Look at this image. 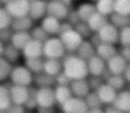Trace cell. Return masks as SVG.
<instances>
[{"label":"cell","mask_w":130,"mask_h":113,"mask_svg":"<svg viewBox=\"0 0 130 113\" xmlns=\"http://www.w3.org/2000/svg\"><path fill=\"white\" fill-rule=\"evenodd\" d=\"M43 72L50 76H57L62 72V59H54V58H46L44 59V69Z\"/></svg>","instance_id":"obj_18"},{"label":"cell","mask_w":130,"mask_h":113,"mask_svg":"<svg viewBox=\"0 0 130 113\" xmlns=\"http://www.w3.org/2000/svg\"><path fill=\"white\" fill-rule=\"evenodd\" d=\"M95 54H97L98 57H101L105 61H109L112 57H115L118 53L115 44H108V43H101V44H98L97 47H95Z\"/></svg>","instance_id":"obj_19"},{"label":"cell","mask_w":130,"mask_h":113,"mask_svg":"<svg viewBox=\"0 0 130 113\" xmlns=\"http://www.w3.org/2000/svg\"><path fill=\"white\" fill-rule=\"evenodd\" d=\"M95 33L98 35V37L101 39L103 43H108V44H116V43H119L120 29L111 22H108L107 25H104L103 28L100 30H97Z\"/></svg>","instance_id":"obj_6"},{"label":"cell","mask_w":130,"mask_h":113,"mask_svg":"<svg viewBox=\"0 0 130 113\" xmlns=\"http://www.w3.org/2000/svg\"><path fill=\"white\" fill-rule=\"evenodd\" d=\"M62 72L71 80L87 79L89 75H90L87 61H85L76 54H67L62 58Z\"/></svg>","instance_id":"obj_1"},{"label":"cell","mask_w":130,"mask_h":113,"mask_svg":"<svg viewBox=\"0 0 130 113\" xmlns=\"http://www.w3.org/2000/svg\"><path fill=\"white\" fill-rule=\"evenodd\" d=\"M115 13L130 15V0H115Z\"/></svg>","instance_id":"obj_37"},{"label":"cell","mask_w":130,"mask_h":113,"mask_svg":"<svg viewBox=\"0 0 130 113\" xmlns=\"http://www.w3.org/2000/svg\"><path fill=\"white\" fill-rule=\"evenodd\" d=\"M86 22L89 24V26H90V29L93 32H97V30H100L104 25H107V24L109 22V18H108L107 15H103L101 13L95 11Z\"/></svg>","instance_id":"obj_21"},{"label":"cell","mask_w":130,"mask_h":113,"mask_svg":"<svg viewBox=\"0 0 130 113\" xmlns=\"http://www.w3.org/2000/svg\"><path fill=\"white\" fill-rule=\"evenodd\" d=\"M87 113H105V110L101 109V106H100V108H90L87 110Z\"/></svg>","instance_id":"obj_49"},{"label":"cell","mask_w":130,"mask_h":113,"mask_svg":"<svg viewBox=\"0 0 130 113\" xmlns=\"http://www.w3.org/2000/svg\"><path fill=\"white\" fill-rule=\"evenodd\" d=\"M85 99H86V102H87L89 108H100V106L103 105V102L100 101L95 91H90V93L85 97Z\"/></svg>","instance_id":"obj_39"},{"label":"cell","mask_w":130,"mask_h":113,"mask_svg":"<svg viewBox=\"0 0 130 113\" xmlns=\"http://www.w3.org/2000/svg\"><path fill=\"white\" fill-rule=\"evenodd\" d=\"M32 28H33V19L29 15L21 18H14V22L11 25V29L14 32H30Z\"/></svg>","instance_id":"obj_20"},{"label":"cell","mask_w":130,"mask_h":113,"mask_svg":"<svg viewBox=\"0 0 130 113\" xmlns=\"http://www.w3.org/2000/svg\"><path fill=\"white\" fill-rule=\"evenodd\" d=\"M30 35H32V39H36V40H40L43 43L50 37V35H48L42 26H35V28H32L30 29Z\"/></svg>","instance_id":"obj_38"},{"label":"cell","mask_w":130,"mask_h":113,"mask_svg":"<svg viewBox=\"0 0 130 113\" xmlns=\"http://www.w3.org/2000/svg\"><path fill=\"white\" fill-rule=\"evenodd\" d=\"M13 71H14L13 62H10L4 57H2V59H0V80L6 81L7 79H10Z\"/></svg>","instance_id":"obj_32"},{"label":"cell","mask_w":130,"mask_h":113,"mask_svg":"<svg viewBox=\"0 0 130 113\" xmlns=\"http://www.w3.org/2000/svg\"><path fill=\"white\" fill-rule=\"evenodd\" d=\"M127 113H130V112H127Z\"/></svg>","instance_id":"obj_56"},{"label":"cell","mask_w":130,"mask_h":113,"mask_svg":"<svg viewBox=\"0 0 130 113\" xmlns=\"http://www.w3.org/2000/svg\"><path fill=\"white\" fill-rule=\"evenodd\" d=\"M25 108L28 110H33V109L39 108V105H38V88L29 87V98H28L26 103H25Z\"/></svg>","instance_id":"obj_36"},{"label":"cell","mask_w":130,"mask_h":113,"mask_svg":"<svg viewBox=\"0 0 130 113\" xmlns=\"http://www.w3.org/2000/svg\"><path fill=\"white\" fill-rule=\"evenodd\" d=\"M109 22L118 26L119 29L125 28V26H130V15H122V14L113 13L112 15H109Z\"/></svg>","instance_id":"obj_34"},{"label":"cell","mask_w":130,"mask_h":113,"mask_svg":"<svg viewBox=\"0 0 130 113\" xmlns=\"http://www.w3.org/2000/svg\"><path fill=\"white\" fill-rule=\"evenodd\" d=\"M47 6H48V2H46V0H35V2H32L30 3V8H29V17L33 21H42L47 15Z\"/></svg>","instance_id":"obj_15"},{"label":"cell","mask_w":130,"mask_h":113,"mask_svg":"<svg viewBox=\"0 0 130 113\" xmlns=\"http://www.w3.org/2000/svg\"><path fill=\"white\" fill-rule=\"evenodd\" d=\"M14 35V30L11 28L8 29H2V32H0V39H2L3 43H10L11 41V37H13Z\"/></svg>","instance_id":"obj_44"},{"label":"cell","mask_w":130,"mask_h":113,"mask_svg":"<svg viewBox=\"0 0 130 113\" xmlns=\"http://www.w3.org/2000/svg\"><path fill=\"white\" fill-rule=\"evenodd\" d=\"M127 65H129V62L120 53L116 54L115 57H112L109 61H107V69L112 75H125Z\"/></svg>","instance_id":"obj_11"},{"label":"cell","mask_w":130,"mask_h":113,"mask_svg":"<svg viewBox=\"0 0 130 113\" xmlns=\"http://www.w3.org/2000/svg\"><path fill=\"white\" fill-rule=\"evenodd\" d=\"M55 99L60 106H62L68 99H71L73 97V93L71 90V85H55Z\"/></svg>","instance_id":"obj_24"},{"label":"cell","mask_w":130,"mask_h":113,"mask_svg":"<svg viewBox=\"0 0 130 113\" xmlns=\"http://www.w3.org/2000/svg\"><path fill=\"white\" fill-rule=\"evenodd\" d=\"M126 77V80H127V83H130V62H129V65H127V68H126V71H125V75H123Z\"/></svg>","instance_id":"obj_50"},{"label":"cell","mask_w":130,"mask_h":113,"mask_svg":"<svg viewBox=\"0 0 130 113\" xmlns=\"http://www.w3.org/2000/svg\"><path fill=\"white\" fill-rule=\"evenodd\" d=\"M7 11L13 15L14 18H21L29 15L30 2L29 0H11L8 4L4 6Z\"/></svg>","instance_id":"obj_8"},{"label":"cell","mask_w":130,"mask_h":113,"mask_svg":"<svg viewBox=\"0 0 130 113\" xmlns=\"http://www.w3.org/2000/svg\"><path fill=\"white\" fill-rule=\"evenodd\" d=\"M75 29L82 35L83 39H87L93 35V30L90 29V26H89V24L86 22V21H80L78 25H75Z\"/></svg>","instance_id":"obj_40"},{"label":"cell","mask_w":130,"mask_h":113,"mask_svg":"<svg viewBox=\"0 0 130 113\" xmlns=\"http://www.w3.org/2000/svg\"><path fill=\"white\" fill-rule=\"evenodd\" d=\"M103 83H105V81L103 80V77H100V76H90V79H89V84H90V87H91V91H95Z\"/></svg>","instance_id":"obj_43"},{"label":"cell","mask_w":130,"mask_h":113,"mask_svg":"<svg viewBox=\"0 0 130 113\" xmlns=\"http://www.w3.org/2000/svg\"><path fill=\"white\" fill-rule=\"evenodd\" d=\"M33 83L38 85V87H53V85L57 84L55 83L54 76H50V75H47V73H44V72L35 75V80H33Z\"/></svg>","instance_id":"obj_29"},{"label":"cell","mask_w":130,"mask_h":113,"mask_svg":"<svg viewBox=\"0 0 130 113\" xmlns=\"http://www.w3.org/2000/svg\"><path fill=\"white\" fill-rule=\"evenodd\" d=\"M35 80L33 73L26 68L25 65H20V66H14V71L10 76V81L13 84H20V85H26L30 87Z\"/></svg>","instance_id":"obj_5"},{"label":"cell","mask_w":130,"mask_h":113,"mask_svg":"<svg viewBox=\"0 0 130 113\" xmlns=\"http://www.w3.org/2000/svg\"><path fill=\"white\" fill-rule=\"evenodd\" d=\"M76 11H78L80 19H82V21H87L89 18H90L91 15L97 11V8H95V4H93V3H82V4L76 8Z\"/></svg>","instance_id":"obj_31"},{"label":"cell","mask_w":130,"mask_h":113,"mask_svg":"<svg viewBox=\"0 0 130 113\" xmlns=\"http://www.w3.org/2000/svg\"><path fill=\"white\" fill-rule=\"evenodd\" d=\"M40 22H42L40 26H42L50 36H60L61 22H62L61 19H58V18H55V17H51V15H46Z\"/></svg>","instance_id":"obj_14"},{"label":"cell","mask_w":130,"mask_h":113,"mask_svg":"<svg viewBox=\"0 0 130 113\" xmlns=\"http://www.w3.org/2000/svg\"><path fill=\"white\" fill-rule=\"evenodd\" d=\"M25 66L33 75H38V73H42L43 69H44V59H43V57L42 58H28V59H25Z\"/></svg>","instance_id":"obj_30"},{"label":"cell","mask_w":130,"mask_h":113,"mask_svg":"<svg viewBox=\"0 0 130 113\" xmlns=\"http://www.w3.org/2000/svg\"><path fill=\"white\" fill-rule=\"evenodd\" d=\"M29 2H30V3H32V2H35V0H29Z\"/></svg>","instance_id":"obj_55"},{"label":"cell","mask_w":130,"mask_h":113,"mask_svg":"<svg viewBox=\"0 0 130 113\" xmlns=\"http://www.w3.org/2000/svg\"><path fill=\"white\" fill-rule=\"evenodd\" d=\"M119 43L122 47H130V26H125L120 29Z\"/></svg>","instance_id":"obj_41"},{"label":"cell","mask_w":130,"mask_h":113,"mask_svg":"<svg viewBox=\"0 0 130 113\" xmlns=\"http://www.w3.org/2000/svg\"><path fill=\"white\" fill-rule=\"evenodd\" d=\"M43 50H44V43L36 40V39H32L22 50V55L25 59H28V58H42L44 57Z\"/></svg>","instance_id":"obj_12"},{"label":"cell","mask_w":130,"mask_h":113,"mask_svg":"<svg viewBox=\"0 0 130 113\" xmlns=\"http://www.w3.org/2000/svg\"><path fill=\"white\" fill-rule=\"evenodd\" d=\"M0 2H2V4H3V6H6V4H8V3L11 2V0H0Z\"/></svg>","instance_id":"obj_52"},{"label":"cell","mask_w":130,"mask_h":113,"mask_svg":"<svg viewBox=\"0 0 130 113\" xmlns=\"http://www.w3.org/2000/svg\"><path fill=\"white\" fill-rule=\"evenodd\" d=\"M39 113H51L50 110H44V112H39Z\"/></svg>","instance_id":"obj_53"},{"label":"cell","mask_w":130,"mask_h":113,"mask_svg":"<svg viewBox=\"0 0 130 113\" xmlns=\"http://www.w3.org/2000/svg\"><path fill=\"white\" fill-rule=\"evenodd\" d=\"M25 109H26L25 105H15V103H13L6 110V113H25Z\"/></svg>","instance_id":"obj_46"},{"label":"cell","mask_w":130,"mask_h":113,"mask_svg":"<svg viewBox=\"0 0 130 113\" xmlns=\"http://www.w3.org/2000/svg\"><path fill=\"white\" fill-rule=\"evenodd\" d=\"M10 93L11 99L15 105H25L28 98H29V87L20 84H10Z\"/></svg>","instance_id":"obj_10"},{"label":"cell","mask_w":130,"mask_h":113,"mask_svg":"<svg viewBox=\"0 0 130 113\" xmlns=\"http://www.w3.org/2000/svg\"><path fill=\"white\" fill-rule=\"evenodd\" d=\"M71 90H72V93L75 97L85 98V97L91 91V87H90V84H89V79L72 80V83H71Z\"/></svg>","instance_id":"obj_17"},{"label":"cell","mask_w":130,"mask_h":113,"mask_svg":"<svg viewBox=\"0 0 130 113\" xmlns=\"http://www.w3.org/2000/svg\"><path fill=\"white\" fill-rule=\"evenodd\" d=\"M95 93H97L100 101L103 102V105H113L118 97V91L108 83H103L95 90Z\"/></svg>","instance_id":"obj_9"},{"label":"cell","mask_w":130,"mask_h":113,"mask_svg":"<svg viewBox=\"0 0 130 113\" xmlns=\"http://www.w3.org/2000/svg\"><path fill=\"white\" fill-rule=\"evenodd\" d=\"M14 22V17L7 11V8L3 6L0 8V29H8L11 28Z\"/></svg>","instance_id":"obj_35"},{"label":"cell","mask_w":130,"mask_h":113,"mask_svg":"<svg viewBox=\"0 0 130 113\" xmlns=\"http://www.w3.org/2000/svg\"><path fill=\"white\" fill-rule=\"evenodd\" d=\"M54 2H60V3H64V4H67V6H71L73 0H54Z\"/></svg>","instance_id":"obj_51"},{"label":"cell","mask_w":130,"mask_h":113,"mask_svg":"<svg viewBox=\"0 0 130 113\" xmlns=\"http://www.w3.org/2000/svg\"><path fill=\"white\" fill-rule=\"evenodd\" d=\"M60 39L62 40L68 53H76V50L79 48V46L82 44L83 40H85V39L82 37V35H80L75 28L69 29V30H65V32H61L60 33Z\"/></svg>","instance_id":"obj_4"},{"label":"cell","mask_w":130,"mask_h":113,"mask_svg":"<svg viewBox=\"0 0 130 113\" xmlns=\"http://www.w3.org/2000/svg\"><path fill=\"white\" fill-rule=\"evenodd\" d=\"M67 21L71 22L73 26H75V25H78L82 19H80V17H79V14H78L76 10H69V14H68V17H67Z\"/></svg>","instance_id":"obj_45"},{"label":"cell","mask_w":130,"mask_h":113,"mask_svg":"<svg viewBox=\"0 0 130 113\" xmlns=\"http://www.w3.org/2000/svg\"><path fill=\"white\" fill-rule=\"evenodd\" d=\"M30 40H32V35H30V32H14L10 43L22 51L24 48H25V46Z\"/></svg>","instance_id":"obj_25"},{"label":"cell","mask_w":130,"mask_h":113,"mask_svg":"<svg viewBox=\"0 0 130 113\" xmlns=\"http://www.w3.org/2000/svg\"><path fill=\"white\" fill-rule=\"evenodd\" d=\"M105 83H108L109 85H112L116 91H122V90H125L127 80H126V77L123 75H111L107 79V81H105Z\"/></svg>","instance_id":"obj_33"},{"label":"cell","mask_w":130,"mask_h":113,"mask_svg":"<svg viewBox=\"0 0 130 113\" xmlns=\"http://www.w3.org/2000/svg\"><path fill=\"white\" fill-rule=\"evenodd\" d=\"M22 55V51L20 48H17L15 46H13L11 43H6L4 51H3L2 57H4L6 59H8L10 62H15L20 59V57Z\"/></svg>","instance_id":"obj_28"},{"label":"cell","mask_w":130,"mask_h":113,"mask_svg":"<svg viewBox=\"0 0 130 113\" xmlns=\"http://www.w3.org/2000/svg\"><path fill=\"white\" fill-rule=\"evenodd\" d=\"M76 55H79L80 58H83L85 61H89L91 57L95 55V46L93 44L90 40H83L82 44L79 46V48L76 50Z\"/></svg>","instance_id":"obj_23"},{"label":"cell","mask_w":130,"mask_h":113,"mask_svg":"<svg viewBox=\"0 0 130 113\" xmlns=\"http://www.w3.org/2000/svg\"><path fill=\"white\" fill-rule=\"evenodd\" d=\"M68 14H69V6L60 3V2H54V0L48 2L47 15H51V17H55L58 19L64 21V19H67Z\"/></svg>","instance_id":"obj_13"},{"label":"cell","mask_w":130,"mask_h":113,"mask_svg":"<svg viewBox=\"0 0 130 113\" xmlns=\"http://www.w3.org/2000/svg\"><path fill=\"white\" fill-rule=\"evenodd\" d=\"M94 4H95L97 11L103 15L109 17V15L115 13V0H97Z\"/></svg>","instance_id":"obj_27"},{"label":"cell","mask_w":130,"mask_h":113,"mask_svg":"<svg viewBox=\"0 0 130 113\" xmlns=\"http://www.w3.org/2000/svg\"><path fill=\"white\" fill-rule=\"evenodd\" d=\"M55 83H57L55 85H71L72 80H71V79L68 77L64 72H61L60 75L55 76Z\"/></svg>","instance_id":"obj_42"},{"label":"cell","mask_w":130,"mask_h":113,"mask_svg":"<svg viewBox=\"0 0 130 113\" xmlns=\"http://www.w3.org/2000/svg\"><path fill=\"white\" fill-rule=\"evenodd\" d=\"M90 2H94V3H95V2H97V0H90Z\"/></svg>","instance_id":"obj_54"},{"label":"cell","mask_w":130,"mask_h":113,"mask_svg":"<svg viewBox=\"0 0 130 113\" xmlns=\"http://www.w3.org/2000/svg\"><path fill=\"white\" fill-rule=\"evenodd\" d=\"M105 113H125V112H122L120 109H118L116 106L111 105V106H108V108L105 109Z\"/></svg>","instance_id":"obj_48"},{"label":"cell","mask_w":130,"mask_h":113,"mask_svg":"<svg viewBox=\"0 0 130 113\" xmlns=\"http://www.w3.org/2000/svg\"><path fill=\"white\" fill-rule=\"evenodd\" d=\"M57 103L55 90L53 87H39L38 88V105L39 112L51 110V108Z\"/></svg>","instance_id":"obj_3"},{"label":"cell","mask_w":130,"mask_h":113,"mask_svg":"<svg viewBox=\"0 0 130 113\" xmlns=\"http://www.w3.org/2000/svg\"><path fill=\"white\" fill-rule=\"evenodd\" d=\"M67 48H65L62 40L60 36H50L44 41V50L43 55L44 58H54V59H62L67 55Z\"/></svg>","instance_id":"obj_2"},{"label":"cell","mask_w":130,"mask_h":113,"mask_svg":"<svg viewBox=\"0 0 130 113\" xmlns=\"http://www.w3.org/2000/svg\"><path fill=\"white\" fill-rule=\"evenodd\" d=\"M64 113H87L89 108L87 102L85 98H80V97H75L73 95L71 99H68L67 102L61 106Z\"/></svg>","instance_id":"obj_7"},{"label":"cell","mask_w":130,"mask_h":113,"mask_svg":"<svg viewBox=\"0 0 130 113\" xmlns=\"http://www.w3.org/2000/svg\"><path fill=\"white\" fill-rule=\"evenodd\" d=\"M113 106L120 109L122 112H130V90H122L118 93V97L113 102Z\"/></svg>","instance_id":"obj_22"},{"label":"cell","mask_w":130,"mask_h":113,"mask_svg":"<svg viewBox=\"0 0 130 113\" xmlns=\"http://www.w3.org/2000/svg\"><path fill=\"white\" fill-rule=\"evenodd\" d=\"M13 105L10 93V84H3L0 85V110H7Z\"/></svg>","instance_id":"obj_26"},{"label":"cell","mask_w":130,"mask_h":113,"mask_svg":"<svg viewBox=\"0 0 130 113\" xmlns=\"http://www.w3.org/2000/svg\"><path fill=\"white\" fill-rule=\"evenodd\" d=\"M87 66H89L90 76H100L101 77L105 73V71H107V61L95 54L94 57H91L87 61Z\"/></svg>","instance_id":"obj_16"},{"label":"cell","mask_w":130,"mask_h":113,"mask_svg":"<svg viewBox=\"0 0 130 113\" xmlns=\"http://www.w3.org/2000/svg\"><path fill=\"white\" fill-rule=\"evenodd\" d=\"M120 54L126 58V61H127V62H130V47H122Z\"/></svg>","instance_id":"obj_47"}]
</instances>
